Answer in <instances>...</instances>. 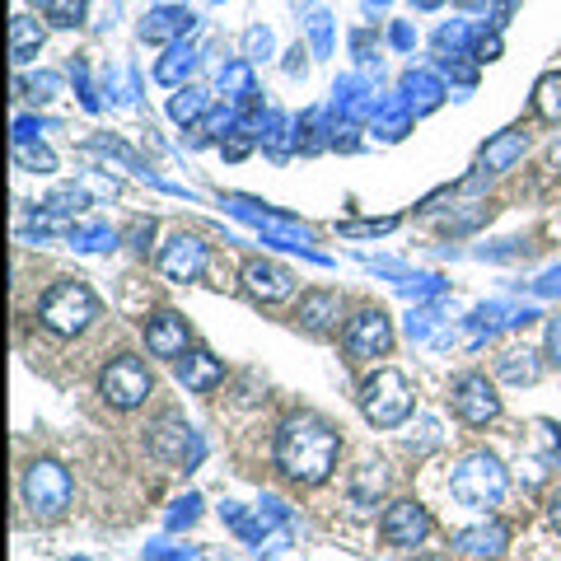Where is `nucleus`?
<instances>
[{
  "label": "nucleus",
  "mask_w": 561,
  "mask_h": 561,
  "mask_svg": "<svg viewBox=\"0 0 561 561\" xmlns=\"http://www.w3.org/2000/svg\"><path fill=\"white\" fill-rule=\"evenodd\" d=\"M337 431L328 426L323 416H313V412H295L280 421V435H276V463L280 472H286L290 482H300V486H319L328 482V472L337 468Z\"/></svg>",
  "instance_id": "f257e3e1"
},
{
  "label": "nucleus",
  "mask_w": 561,
  "mask_h": 561,
  "mask_svg": "<svg viewBox=\"0 0 561 561\" xmlns=\"http://www.w3.org/2000/svg\"><path fill=\"white\" fill-rule=\"evenodd\" d=\"M505 486H511V478H505V468L496 454H468V459L454 468V478H449V496L468 505V511H491V505H501L505 496Z\"/></svg>",
  "instance_id": "f03ea898"
},
{
  "label": "nucleus",
  "mask_w": 561,
  "mask_h": 561,
  "mask_svg": "<svg viewBox=\"0 0 561 561\" xmlns=\"http://www.w3.org/2000/svg\"><path fill=\"white\" fill-rule=\"evenodd\" d=\"M99 313V300L90 286H80V280H61V286H51L43 300H38V323L47 332H57V337H76L94 323Z\"/></svg>",
  "instance_id": "7ed1b4c3"
},
{
  "label": "nucleus",
  "mask_w": 561,
  "mask_h": 561,
  "mask_svg": "<svg viewBox=\"0 0 561 561\" xmlns=\"http://www.w3.org/2000/svg\"><path fill=\"white\" fill-rule=\"evenodd\" d=\"M412 408H416V398H412V383H408L402 370H375L370 379H365V389H360L365 421L393 431V426H402V421L412 416Z\"/></svg>",
  "instance_id": "20e7f679"
},
{
  "label": "nucleus",
  "mask_w": 561,
  "mask_h": 561,
  "mask_svg": "<svg viewBox=\"0 0 561 561\" xmlns=\"http://www.w3.org/2000/svg\"><path fill=\"white\" fill-rule=\"evenodd\" d=\"M24 501L33 519H61L66 505H70V472L57 463V459H33L28 472H24Z\"/></svg>",
  "instance_id": "39448f33"
},
{
  "label": "nucleus",
  "mask_w": 561,
  "mask_h": 561,
  "mask_svg": "<svg viewBox=\"0 0 561 561\" xmlns=\"http://www.w3.org/2000/svg\"><path fill=\"white\" fill-rule=\"evenodd\" d=\"M150 370L140 365L136 356H117V360H108L103 365V375H99V393L113 402V408H122V412H131V408H140V402L150 398Z\"/></svg>",
  "instance_id": "423d86ee"
},
{
  "label": "nucleus",
  "mask_w": 561,
  "mask_h": 561,
  "mask_svg": "<svg viewBox=\"0 0 561 561\" xmlns=\"http://www.w3.org/2000/svg\"><path fill=\"white\" fill-rule=\"evenodd\" d=\"M393 346V323L383 309H360L356 319L346 323V351L356 360H375V356H389Z\"/></svg>",
  "instance_id": "0eeeda50"
},
{
  "label": "nucleus",
  "mask_w": 561,
  "mask_h": 561,
  "mask_svg": "<svg viewBox=\"0 0 561 561\" xmlns=\"http://www.w3.org/2000/svg\"><path fill=\"white\" fill-rule=\"evenodd\" d=\"M379 534H383V542H393V548H416V542H426V534H431L426 505H416L412 496L393 501L389 511H383V519H379Z\"/></svg>",
  "instance_id": "6e6552de"
},
{
  "label": "nucleus",
  "mask_w": 561,
  "mask_h": 561,
  "mask_svg": "<svg viewBox=\"0 0 561 561\" xmlns=\"http://www.w3.org/2000/svg\"><path fill=\"white\" fill-rule=\"evenodd\" d=\"M454 412H459L468 426H491L501 416V398L486 383V375H463L454 383Z\"/></svg>",
  "instance_id": "1a4fd4ad"
},
{
  "label": "nucleus",
  "mask_w": 561,
  "mask_h": 561,
  "mask_svg": "<svg viewBox=\"0 0 561 561\" xmlns=\"http://www.w3.org/2000/svg\"><path fill=\"white\" fill-rule=\"evenodd\" d=\"M243 290H249L257 305H280V300H290V290H295V272L280 267V262L253 257L249 267H243Z\"/></svg>",
  "instance_id": "9d476101"
},
{
  "label": "nucleus",
  "mask_w": 561,
  "mask_h": 561,
  "mask_svg": "<svg viewBox=\"0 0 561 561\" xmlns=\"http://www.w3.org/2000/svg\"><path fill=\"white\" fill-rule=\"evenodd\" d=\"M150 449L160 454L164 463H197V459H202L197 431H192L187 421H179V416H164L160 426L150 431Z\"/></svg>",
  "instance_id": "9b49d317"
},
{
  "label": "nucleus",
  "mask_w": 561,
  "mask_h": 561,
  "mask_svg": "<svg viewBox=\"0 0 561 561\" xmlns=\"http://www.w3.org/2000/svg\"><path fill=\"white\" fill-rule=\"evenodd\" d=\"M160 272H164L169 280H179V286L197 280V276L206 272V243H202V239H192V234H179L173 243H164Z\"/></svg>",
  "instance_id": "f8f14e48"
},
{
  "label": "nucleus",
  "mask_w": 561,
  "mask_h": 561,
  "mask_svg": "<svg viewBox=\"0 0 561 561\" xmlns=\"http://www.w3.org/2000/svg\"><path fill=\"white\" fill-rule=\"evenodd\" d=\"M192 28H197V14H192L187 5H160L140 20V38L146 43H179Z\"/></svg>",
  "instance_id": "ddd939ff"
},
{
  "label": "nucleus",
  "mask_w": 561,
  "mask_h": 561,
  "mask_svg": "<svg viewBox=\"0 0 561 561\" xmlns=\"http://www.w3.org/2000/svg\"><path fill=\"white\" fill-rule=\"evenodd\" d=\"M146 342H150V356H164V360H179L187 356V319L179 313H154L146 323Z\"/></svg>",
  "instance_id": "4468645a"
},
{
  "label": "nucleus",
  "mask_w": 561,
  "mask_h": 561,
  "mask_svg": "<svg viewBox=\"0 0 561 561\" xmlns=\"http://www.w3.org/2000/svg\"><path fill=\"white\" fill-rule=\"evenodd\" d=\"M505 542H511V529H505L501 519L491 524H472V529L454 534V548H459L463 557H482V561H496L505 552Z\"/></svg>",
  "instance_id": "2eb2a0df"
},
{
  "label": "nucleus",
  "mask_w": 561,
  "mask_h": 561,
  "mask_svg": "<svg viewBox=\"0 0 561 561\" xmlns=\"http://www.w3.org/2000/svg\"><path fill=\"white\" fill-rule=\"evenodd\" d=\"M220 379H225V365L210 356V351H187V356H179V383L187 393H210Z\"/></svg>",
  "instance_id": "dca6fc26"
},
{
  "label": "nucleus",
  "mask_w": 561,
  "mask_h": 561,
  "mask_svg": "<svg viewBox=\"0 0 561 561\" xmlns=\"http://www.w3.org/2000/svg\"><path fill=\"white\" fill-rule=\"evenodd\" d=\"M337 309H342L337 290H309L295 319H300V328H309V332H328L332 323H337Z\"/></svg>",
  "instance_id": "f3484780"
},
{
  "label": "nucleus",
  "mask_w": 561,
  "mask_h": 561,
  "mask_svg": "<svg viewBox=\"0 0 561 561\" xmlns=\"http://www.w3.org/2000/svg\"><path fill=\"white\" fill-rule=\"evenodd\" d=\"M43 38H47V33H43L38 20H28V14H14V20H10V61L14 66H28L43 51Z\"/></svg>",
  "instance_id": "a211bd4d"
},
{
  "label": "nucleus",
  "mask_w": 561,
  "mask_h": 561,
  "mask_svg": "<svg viewBox=\"0 0 561 561\" xmlns=\"http://www.w3.org/2000/svg\"><path fill=\"white\" fill-rule=\"evenodd\" d=\"M519 154H524V131H501V136H491L482 146L478 164H482V173H505Z\"/></svg>",
  "instance_id": "6ab92c4d"
},
{
  "label": "nucleus",
  "mask_w": 561,
  "mask_h": 561,
  "mask_svg": "<svg viewBox=\"0 0 561 561\" xmlns=\"http://www.w3.org/2000/svg\"><path fill=\"white\" fill-rule=\"evenodd\" d=\"M440 99H445V84L435 80L431 70H408V80H402V103H408L412 113H431Z\"/></svg>",
  "instance_id": "aec40b11"
},
{
  "label": "nucleus",
  "mask_w": 561,
  "mask_h": 561,
  "mask_svg": "<svg viewBox=\"0 0 561 561\" xmlns=\"http://www.w3.org/2000/svg\"><path fill=\"white\" fill-rule=\"evenodd\" d=\"M496 370H501L505 383H538L542 365H538V356H534L529 346H511V351H505V356L496 360Z\"/></svg>",
  "instance_id": "412c9836"
},
{
  "label": "nucleus",
  "mask_w": 561,
  "mask_h": 561,
  "mask_svg": "<svg viewBox=\"0 0 561 561\" xmlns=\"http://www.w3.org/2000/svg\"><path fill=\"white\" fill-rule=\"evenodd\" d=\"M192 66H197V51L183 47V43H173L169 57H160V66H154V80L169 84V90H183V80L192 76Z\"/></svg>",
  "instance_id": "4be33fe9"
},
{
  "label": "nucleus",
  "mask_w": 561,
  "mask_h": 561,
  "mask_svg": "<svg viewBox=\"0 0 561 561\" xmlns=\"http://www.w3.org/2000/svg\"><path fill=\"white\" fill-rule=\"evenodd\" d=\"M206 113H210V94L197 90V84H183V90L173 94V103H169V117L179 122V127H192V122H202Z\"/></svg>",
  "instance_id": "5701e85b"
},
{
  "label": "nucleus",
  "mask_w": 561,
  "mask_h": 561,
  "mask_svg": "<svg viewBox=\"0 0 561 561\" xmlns=\"http://www.w3.org/2000/svg\"><path fill=\"white\" fill-rule=\"evenodd\" d=\"M383 482H389L383 463H360L356 468V482H351V501H356V505H375L383 496Z\"/></svg>",
  "instance_id": "b1692460"
},
{
  "label": "nucleus",
  "mask_w": 561,
  "mask_h": 561,
  "mask_svg": "<svg viewBox=\"0 0 561 561\" xmlns=\"http://www.w3.org/2000/svg\"><path fill=\"white\" fill-rule=\"evenodd\" d=\"M220 90L225 94H230L234 103H253V66L249 61H230V66H225L220 70Z\"/></svg>",
  "instance_id": "393cba45"
},
{
  "label": "nucleus",
  "mask_w": 561,
  "mask_h": 561,
  "mask_svg": "<svg viewBox=\"0 0 561 561\" xmlns=\"http://www.w3.org/2000/svg\"><path fill=\"white\" fill-rule=\"evenodd\" d=\"M14 164L28 169V173H51V169H57V154H51L43 140L28 136V140H14Z\"/></svg>",
  "instance_id": "a878e982"
},
{
  "label": "nucleus",
  "mask_w": 561,
  "mask_h": 561,
  "mask_svg": "<svg viewBox=\"0 0 561 561\" xmlns=\"http://www.w3.org/2000/svg\"><path fill=\"white\" fill-rule=\"evenodd\" d=\"M295 122L286 113H267V131H262V146H267L272 160H280V154L290 150V136H300V131H290Z\"/></svg>",
  "instance_id": "bb28decb"
},
{
  "label": "nucleus",
  "mask_w": 561,
  "mask_h": 561,
  "mask_svg": "<svg viewBox=\"0 0 561 561\" xmlns=\"http://www.w3.org/2000/svg\"><path fill=\"white\" fill-rule=\"evenodd\" d=\"M534 108L542 122H561V70L548 80H538V90H534Z\"/></svg>",
  "instance_id": "cd10ccee"
},
{
  "label": "nucleus",
  "mask_w": 561,
  "mask_h": 561,
  "mask_svg": "<svg viewBox=\"0 0 561 561\" xmlns=\"http://www.w3.org/2000/svg\"><path fill=\"white\" fill-rule=\"evenodd\" d=\"M84 20V0H51L47 5V24L51 28H76Z\"/></svg>",
  "instance_id": "c85d7f7f"
},
{
  "label": "nucleus",
  "mask_w": 561,
  "mask_h": 561,
  "mask_svg": "<svg viewBox=\"0 0 561 561\" xmlns=\"http://www.w3.org/2000/svg\"><path fill=\"white\" fill-rule=\"evenodd\" d=\"M468 43H472V28L468 24H445L440 33H435V47H440L445 57H463Z\"/></svg>",
  "instance_id": "c756f323"
},
{
  "label": "nucleus",
  "mask_w": 561,
  "mask_h": 561,
  "mask_svg": "<svg viewBox=\"0 0 561 561\" xmlns=\"http://www.w3.org/2000/svg\"><path fill=\"white\" fill-rule=\"evenodd\" d=\"M309 38H313V51L328 57V51H332V14H323V10L309 14Z\"/></svg>",
  "instance_id": "7c9ffc66"
},
{
  "label": "nucleus",
  "mask_w": 561,
  "mask_h": 561,
  "mask_svg": "<svg viewBox=\"0 0 561 561\" xmlns=\"http://www.w3.org/2000/svg\"><path fill=\"white\" fill-rule=\"evenodd\" d=\"M24 90H28V99L47 103V99H57V94H61V76H51V70H38V76H33Z\"/></svg>",
  "instance_id": "2f4dec72"
},
{
  "label": "nucleus",
  "mask_w": 561,
  "mask_h": 561,
  "mask_svg": "<svg viewBox=\"0 0 561 561\" xmlns=\"http://www.w3.org/2000/svg\"><path fill=\"white\" fill-rule=\"evenodd\" d=\"M272 47H276V38H272V28H249L243 33V51L257 61V57H272Z\"/></svg>",
  "instance_id": "473e14b6"
},
{
  "label": "nucleus",
  "mask_w": 561,
  "mask_h": 561,
  "mask_svg": "<svg viewBox=\"0 0 561 561\" xmlns=\"http://www.w3.org/2000/svg\"><path fill=\"white\" fill-rule=\"evenodd\" d=\"M202 511V501L197 496H183V501H173V511H169V529H183V524H192Z\"/></svg>",
  "instance_id": "72a5a7b5"
},
{
  "label": "nucleus",
  "mask_w": 561,
  "mask_h": 561,
  "mask_svg": "<svg viewBox=\"0 0 561 561\" xmlns=\"http://www.w3.org/2000/svg\"><path fill=\"white\" fill-rule=\"evenodd\" d=\"M501 57V38L496 33H478L472 38V61H496Z\"/></svg>",
  "instance_id": "f704fd0d"
},
{
  "label": "nucleus",
  "mask_w": 561,
  "mask_h": 561,
  "mask_svg": "<svg viewBox=\"0 0 561 561\" xmlns=\"http://www.w3.org/2000/svg\"><path fill=\"white\" fill-rule=\"evenodd\" d=\"M393 216L389 220H360V225H342V234H351V239H360V234H389L393 230Z\"/></svg>",
  "instance_id": "c9c22d12"
},
{
  "label": "nucleus",
  "mask_w": 561,
  "mask_h": 561,
  "mask_svg": "<svg viewBox=\"0 0 561 561\" xmlns=\"http://www.w3.org/2000/svg\"><path fill=\"white\" fill-rule=\"evenodd\" d=\"M389 38H393V47H398V51H408V47L416 43V33H412V24H402V20H398V24H393V33H389Z\"/></svg>",
  "instance_id": "e433bc0d"
},
{
  "label": "nucleus",
  "mask_w": 561,
  "mask_h": 561,
  "mask_svg": "<svg viewBox=\"0 0 561 561\" xmlns=\"http://www.w3.org/2000/svg\"><path fill=\"white\" fill-rule=\"evenodd\" d=\"M183 557H192V548H150L146 552V561H183Z\"/></svg>",
  "instance_id": "4c0bfd02"
},
{
  "label": "nucleus",
  "mask_w": 561,
  "mask_h": 561,
  "mask_svg": "<svg viewBox=\"0 0 561 561\" xmlns=\"http://www.w3.org/2000/svg\"><path fill=\"white\" fill-rule=\"evenodd\" d=\"M548 356L561 365V319H552V328H548Z\"/></svg>",
  "instance_id": "58836bf2"
},
{
  "label": "nucleus",
  "mask_w": 561,
  "mask_h": 561,
  "mask_svg": "<svg viewBox=\"0 0 561 561\" xmlns=\"http://www.w3.org/2000/svg\"><path fill=\"white\" fill-rule=\"evenodd\" d=\"M557 290H561V267H552L548 276L538 280V295H557Z\"/></svg>",
  "instance_id": "ea45409f"
},
{
  "label": "nucleus",
  "mask_w": 561,
  "mask_h": 561,
  "mask_svg": "<svg viewBox=\"0 0 561 561\" xmlns=\"http://www.w3.org/2000/svg\"><path fill=\"white\" fill-rule=\"evenodd\" d=\"M548 515H552V529L561 534V486L552 491V505H548Z\"/></svg>",
  "instance_id": "a19ab883"
},
{
  "label": "nucleus",
  "mask_w": 561,
  "mask_h": 561,
  "mask_svg": "<svg viewBox=\"0 0 561 561\" xmlns=\"http://www.w3.org/2000/svg\"><path fill=\"white\" fill-rule=\"evenodd\" d=\"M351 47H356L360 57H365V51H370V33H356V38H351Z\"/></svg>",
  "instance_id": "79ce46f5"
},
{
  "label": "nucleus",
  "mask_w": 561,
  "mask_h": 561,
  "mask_svg": "<svg viewBox=\"0 0 561 561\" xmlns=\"http://www.w3.org/2000/svg\"><path fill=\"white\" fill-rule=\"evenodd\" d=\"M286 70H305V51H300V47H295V51H290V61H286Z\"/></svg>",
  "instance_id": "37998d69"
},
{
  "label": "nucleus",
  "mask_w": 561,
  "mask_h": 561,
  "mask_svg": "<svg viewBox=\"0 0 561 561\" xmlns=\"http://www.w3.org/2000/svg\"><path fill=\"white\" fill-rule=\"evenodd\" d=\"M416 10H435V5H445V0H412Z\"/></svg>",
  "instance_id": "c03bdc74"
},
{
  "label": "nucleus",
  "mask_w": 561,
  "mask_h": 561,
  "mask_svg": "<svg viewBox=\"0 0 561 561\" xmlns=\"http://www.w3.org/2000/svg\"><path fill=\"white\" fill-rule=\"evenodd\" d=\"M463 5H468V10H478V5H486V0H463Z\"/></svg>",
  "instance_id": "a18cd8bd"
},
{
  "label": "nucleus",
  "mask_w": 561,
  "mask_h": 561,
  "mask_svg": "<svg viewBox=\"0 0 561 561\" xmlns=\"http://www.w3.org/2000/svg\"><path fill=\"white\" fill-rule=\"evenodd\" d=\"M365 5H389V0H365Z\"/></svg>",
  "instance_id": "49530a36"
},
{
  "label": "nucleus",
  "mask_w": 561,
  "mask_h": 561,
  "mask_svg": "<svg viewBox=\"0 0 561 561\" xmlns=\"http://www.w3.org/2000/svg\"><path fill=\"white\" fill-rule=\"evenodd\" d=\"M416 561H445V557H416Z\"/></svg>",
  "instance_id": "de8ad7c7"
},
{
  "label": "nucleus",
  "mask_w": 561,
  "mask_h": 561,
  "mask_svg": "<svg viewBox=\"0 0 561 561\" xmlns=\"http://www.w3.org/2000/svg\"><path fill=\"white\" fill-rule=\"evenodd\" d=\"M38 5H43V10H47V5H51V0H38Z\"/></svg>",
  "instance_id": "09e8293b"
},
{
  "label": "nucleus",
  "mask_w": 561,
  "mask_h": 561,
  "mask_svg": "<svg viewBox=\"0 0 561 561\" xmlns=\"http://www.w3.org/2000/svg\"><path fill=\"white\" fill-rule=\"evenodd\" d=\"M216 5H220V0H216Z\"/></svg>",
  "instance_id": "8fccbe9b"
}]
</instances>
